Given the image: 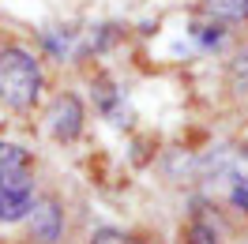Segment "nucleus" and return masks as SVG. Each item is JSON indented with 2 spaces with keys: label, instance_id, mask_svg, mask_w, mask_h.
<instances>
[{
  "label": "nucleus",
  "instance_id": "nucleus-6",
  "mask_svg": "<svg viewBox=\"0 0 248 244\" xmlns=\"http://www.w3.org/2000/svg\"><path fill=\"white\" fill-rule=\"evenodd\" d=\"M226 87L233 98H248V49L233 53V61L226 64Z\"/></svg>",
  "mask_w": 248,
  "mask_h": 244
},
{
  "label": "nucleus",
  "instance_id": "nucleus-3",
  "mask_svg": "<svg viewBox=\"0 0 248 244\" xmlns=\"http://www.w3.org/2000/svg\"><path fill=\"white\" fill-rule=\"evenodd\" d=\"M83 121H87V113H83V102H79V94H57L46 109V132L57 143H72L79 139L83 132Z\"/></svg>",
  "mask_w": 248,
  "mask_h": 244
},
{
  "label": "nucleus",
  "instance_id": "nucleus-8",
  "mask_svg": "<svg viewBox=\"0 0 248 244\" xmlns=\"http://www.w3.org/2000/svg\"><path fill=\"white\" fill-rule=\"evenodd\" d=\"M31 166H34L31 151H23L16 143H4V139H0V169H31Z\"/></svg>",
  "mask_w": 248,
  "mask_h": 244
},
{
  "label": "nucleus",
  "instance_id": "nucleus-2",
  "mask_svg": "<svg viewBox=\"0 0 248 244\" xmlns=\"http://www.w3.org/2000/svg\"><path fill=\"white\" fill-rule=\"evenodd\" d=\"M34 177L31 169H0V226L27 222L34 207Z\"/></svg>",
  "mask_w": 248,
  "mask_h": 244
},
{
  "label": "nucleus",
  "instance_id": "nucleus-5",
  "mask_svg": "<svg viewBox=\"0 0 248 244\" xmlns=\"http://www.w3.org/2000/svg\"><path fill=\"white\" fill-rule=\"evenodd\" d=\"M203 15L215 23H248V0H203Z\"/></svg>",
  "mask_w": 248,
  "mask_h": 244
},
{
  "label": "nucleus",
  "instance_id": "nucleus-12",
  "mask_svg": "<svg viewBox=\"0 0 248 244\" xmlns=\"http://www.w3.org/2000/svg\"><path fill=\"white\" fill-rule=\"evenodd\" d=\"M230 203L237 207V211L248 214V184H245V181H233V184H230Z\"/></svg>",
  "mask_w": 248,
  "mask_h": 244
},
{
  "label": "nucleus",
  "instance_id": "nucleus-1",
  "mask_svg": "<svg viewBox=\"0 0 248 244\" xmlns=\"http://www.w3.org/2000/svg\"><path fill=\"white\" fill-rule=\"evenodd\" d=\"M42 98V64L31 49L4 46L0 49V106L12 113H31Z\"/></svg>",
  "mask_w": 248,
  "mask_h": 244
},
{
  "label": "nucleus",
  "instance_id": "nucleus-11",
  "mask_svg": "<svg viewBox=\"0 0 248 244\" xmlns=\"http://www.w3.org/2000/svg\"><path fill=\"white\" fill-rule=\"evenodd\" d=\"M91 244H132L128 241V233L117 226H102V229H94L91 233Z\"/></svg>",
  "mask_w": 248,
  "mask_h": 244
},
{
  "label": "nucleus",
  "instance_id": "nucleus-7",
  "mask_svg": "<svg viewBox=\"0 0 248 244\" xmlns=\"http://www.w3.org/2000/svg\"><path fill=\"white\" fill-rule=\"evenodd\" d=\"M188 30H192V38H196V46L207 49V53L226 42V30H222V23H215V19H211V23H192Z\"/></svg>",
  "mask_w": 248,
  "mask_h": 244
},
{
  "label": "nucleus",
  "instance_id": "nucleus-10",
  "mask_svg": "<svg viewBox=\"0 0 248 244\" xmlns=\"http://www.w3.org/2000/svg\"><path fill=\"white\" fill-rule=\"evenodd\" d=\"M68 42H72V38H68L64 30H61V34H57V30H46V34H42V46H46L57 61H64V57H68Z\"/></svg>",
  "mask_w": 248,
  "mask_h": 244
},
{
  "label": "nucleus",
  "instance_id": "nucleus-9",
  "mask_svg": "<svg viewBox=\"0 0 248 244\" xmlns=\"http://www.w3.org/2000/svg\"><path fill=\"white\" fill-rule=\"evenodd\" d=\"M181 237H185L181 244H218V233L207 226V222H188Z\"/></svg>",
  "mask_w": 248,
  "mask_h": 244
},
{
  "label": "nucleus",
  "instance_id": "nucleus-4",
  "mask_svg": "<svg viewBox=\"0 0 248 244\" xmlns=\"http://www.w3.org/2000/svg\"><path fill=\"white\" fill-rule=\"evenodd\" d=\"M27 233H31V241L38 244H61L64 237V207L57 196H42L34 199L31 214H27Z\"/></svg>",
  "mask_w": 248,
  "mask_h": 244
},
{
  "label": "nucleus",
  "instance_id": "nucleus-13",
  "mask_svg": "<svg viewBox=\"0 0 248 244\" xmlns=\"http://www.w3.org/2000/svg\"><path fill=\"white\" fill-rule=\"evenodd\" d=\"M233 181H245L248 184V147H245V151H233Z\"/></svg>",
  "mask_w": 248,
  "mask_h": 244
}]
</instances>
